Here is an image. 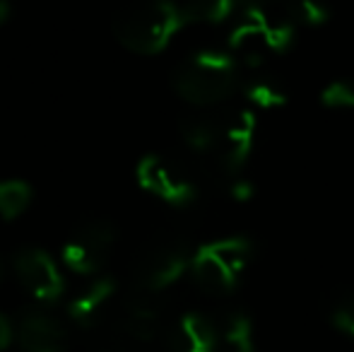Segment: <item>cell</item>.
<instances>
[{
	"instance_id": "cell-1",
	"label": "cell",
	"mask_w": 354,
	"mask_h": 352,
	"mask_svg": "<svg viewBox=\"0 0 354 352\" xmlns=\"http://www.w3.org/2000/svg\"><path fill=\"white\" fill-rule=\"evenodd\" d=\"M186 24H191L186 5L176 0H138L118 15L113 37L136 56H157L167 51Z\"/></svg>"
},
{
	"instance_id": "cell-2",
	"label": "cell",
	"mask_w": 354,
	"mask_h": 352,
	"mask_svg": "<svg viewBox=\"0 0 354 352\" xmlns=\"http://www.w3.org/2000/svg\"><path fill=\"white\" fill-rule=\"evenodd\" d=\"M297 37V24L284 12L282 3L246 10L236 17L229 34V53L239 66H263L268 58L287 53Z\"/></svg>"
},
{
	"instance_id": "cell-3",
	"label": "cell",
	"mask_w": 354,
	"mask_h": 352,
	"mask_svg": "<svg viewBox=\"0 0 354 352\" xmlns=\"http://www.w3.org/2000/svg\"><path fill=\"white\" fill-rule=\"evenodd\" d=\"M171 87L191 106L212 109L239 89V61L229 51L191 53L174 71Z\"/></svg>"
},
{
	"instance_id": "cell-4",
	"label": "cell",
	"mask_w": 354,
	"mask_h": 352,
	"mask_svg": "<svg viewBox=\"0 0 354 352\" xmlns=\"http://www.w3.org/2000/svg\"><path fill=\"white\" fill-rule=\"evenodd\" d=\"M251 259V241L243 237H224L198 246L191 259V275L207 295H227L239 285Z\"/></svg>"
},
{
	"instance_id": "cell-5",
	"label": "cell",
	"mask_w": 354,
	"mask_h": 352,
	"mask_svg": "<svg viewBox=\"0 0 354 352\" xmlns=\"http://www.w3.org/2000/svg\"><path fill=\"white\" fill-rule=\"evenodd\" d=\"M193 254L188 251L186 241L176 237H162L154 239L142 249L136 261V287L147 295H157L167 287L176 285L186 272H191Z\"/></svg>"
},
{
	"instance_id": "cell-6",
	"label": "cell",
	"mask_w": 354,
	"mask_h": 352,
	"mask_svg": "<svg viewBox=\"0 0 354 352\" xmlns=\"http://www.w3.org/2000/svg\"><path fill=\"white\" fill-rule=\"evenodd\" d=\"M138 186L171 207H186L196 201V178L183 165L167 155H145L136 167Z\"/></svg>"
},
{
	"instance_id": "cell-7",
	"label": "cell",
	"mask_w": 354,
	"mask_h": 352,
	"mask_svg": "<svg viewBox=\"0 0 354 352\" xmlns=\"http://www.w3.org/2000/svg\"><path fill=\"white\" fill-rule=\"evenodd\" d=\"M116 225L109 220H92L77 227L63 244L61 261L75 275H97L116 244Z\"/></svg>"
},
{
	"instance_id": "cell-8",
	"label": "cell",
	"mask_w": 354,
	"mask_h": 352,
	"mask_svg": "<svg viewBox=\"0 0 354 352\" xmlns=\"http://www.w3.org/2000/svg\"><path fill=\"white\" fill-rule=\"evenodd\" d=\"M12 270L24 292L39 304H53L66 292L61 268L44 249H37V246L19 249L12 256Z\"/></svg>"
},
{
	"instance_id": "cell-9",
	"label": "cell",
	"mask_w": 354,
	"mask_h": 352,
	"mask_svg": "<svg viewBox=\"0 0 354 352\" xmlns=\"http://www.w3.org/2000/svg\"><path fill=\"white\" fill-rule=\"evenodd\" d=\"M219 128V157L217 167L227 176L239 174L251 157L258 138V113L251 106L236 109L217 118Z\"/></svg>"
},
{
	"instance_id": "cell-10",
	"label": "cell",
	"mask_w": 354,
	"mask_h": 352,
	"mask_svg": "<svg viewBox=\"0 0 354 352\" xmlns=\"http://www.w3.org/2000/svg\"><path fill=\"white\" fill-rule=\"evenodd\" d=\"M15 340L19 352H63L68 331L58 316L44 306H32L19 316L15 326Z\"/></svg>"
},
{
	"instance_id": "cell-11",
	"label": "cell",
	"mask_w": 354,
	"mask_h": 352,
	"mask_svg": "<svg viewBox=\"0 0 354 352\" xmlns=\"http://www.w3.org/2000/svg\"><path fill=\"white\" fill-rule=\"evenodd\" d=\"M178 133L191 155H196L201 162L217 167L219 157V128L217 118L205 116V113H191V116L181 118L178 123Z\"/></svg>"
},
{
	"instance_id": "cell-12",
	"label": "cell",
	"mask_w": 354,
	"mask_h": 352,
	"mask_svg": "<svg viewBox=\"0 0 354 352\" xmlns=\"http://www.w3.org/2000/svg\"><path fill=\"white\" fill-rule=\"evenodd\" d=\"M121 331L136 343H149L159 333V309L154 304L152 295L140 292L133 295L123 304L121 311Z\"/></svg>"
},
{
	"instance_id": "cell-13",
	"label": "cell",
	"mask_w": 354,
	"mask_h": 352,
	"mask_svg": "<svg viewBox=\"0 0 354 352\" xmlns=\"http://www.w3.org/2000/svg\"><path fill=\"white\" fill-rule=\"evenodd\" d=\"M174 352H217L219 333L203 314H183L171 335Z\"/></svg>"
},
{
	"instance_id": "cell-14",
	"label": "cell",
	"mask_w": 354,
	"mask_h": 352,
	"mask_svg": "<svg viewBox=\"0 0 354 352\" xmlns=\"http://www.w3.org/2000/svg\"><path fill=\"white\" fill-rule=\"evenodd\" d=\"M113 295H116V282L111 277H97L73 297L68 304V316L77 326H92L113 299Z\"/></svg>"
},
{
	"instance_id": "cell-15",
	"label": "cell",
	"mask_w": 354,
	"mask_h": 352,
	"mask_svg": "<svg viewBox=\"0 0 354 352\" xmlns=\"http://www.w3.org/2000/svg\"><path fill=\"white\" fill-rule=\"evenodd\" d=\"M34 191L24 178H3L0 181V220L15 222L32 207Z\"/></svg>"
},
{
	"instance_id": "cell-16",
	"label": "cell",
	"mask_w": 354,
	"mask_h": 352,
	"mask_svg": "<svg viewBox=\"0 0 354 352\" xmlns=\"http://www.w3.org/2000/svg\"><path fill=\"white\" fill-rule=\"evenodd\" d=\"M243 97L253 111H275L287 104V92L277 80L263 75H253L243 85Z\"/></svg>"
},
{
	"instance_id": "cell-17",
	"label": "cell",
	"mask_w": 354,
	"mask_h": 352,
	"mask_svg": "<svg viewBox=\"0 0 354 352\" xmlns=\"http://www.w3.org/2000/svg\"><path fill=\"white\" fill-rule=\"evenodd\" d=\"M222 352H258L253 338V324L246 314H232L222 328L219 338Z\"/></svg>"
},
{
	"instance_id": "cell-18",
	"label": "cell",
	"mask_w": 354,
	"mask_h": 352,
	"mask_svg": "<svg viewBox=\"0 0 354 352\" xmlns=\"http://www.w3.org/2000/svg\"><path fill=\"white\" fill-rule=\"evenodd\" d=\"M282 8L297 27L299 24L318 27V24H326L330 17V8L326 0H282Z\"/></svg>"
},
{
	"instance_id": "cell-19",
	"label": "cell",
	"mask_w": 354,
	"mask_h": 352,
	"mask_svg": "<svg viewBox=\"0 0 354 352\" xmlns=\"http://www.w3.org/2000/svg\"><path fill=\"white\" fill-rule=\"evenodd\" d=\"M321 102L328 109H337V111H350L354 109V80H335L330 82L321 94Z\"/></svg>"
},
{
	"instance_id": "cell-20",
	"label": "cell",
	"mask_w": 354,
	"mask_h": 352,
	"mask_svg": "<svg viewBox=\"0 0 354 352\" xmlns=\"http://www.w3.org/2000/svg\"><path fill=\"white\" fill-rule=\"evenodd\" d=\"M333 324L342 333L354 335V292L337 299V304L333 306Z\"/></svg>"
},
{
	"instance_id": "cell-21",
	"label": "cell",
	"mask_w": 354,
	"mask_h": 352,
	"mask_svg": "<svg viewBox=\"0 0 354 352\" xmlns=\"http://www.w3.org/2000/svg\"><path fill=\"white\" fill-rule=\"evenodd\" d=\"M15 343V326L5 314H0V352H5Z\"/></svg>"
},
{
	"instance_id": "cell-22",
	"label": "cell",
	"mask_w": 354,
	"mask_h": 352,
	"mask_svg": "<svg viewBox=\"0 0 354 352\" xmlns=\"http://www.w3.org/2000/svg\"><path fill=\"white\" fill-rule=\"evenodd\" d=\"M275 0H234V5L239 8V15L246 12V10H253V8H263V5H270Z\"/></svg>"
},
{
	"instance_id": "cell-23",
	"label": "cell",
	"mask_w": 354,
	"mask_h": 352,
	"mask_svg": "<svg viewBox=\"0 0 354 352\" xmlns=\"http://www.w3.org/2000/svg\"><path fill=\"white\" fill-rule=\"evenodd\" d=\"M10 12H12V8H10L8 0H0V27L10 19Z\"/></svg>"
}]
</instances>
